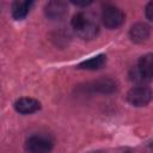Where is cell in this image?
<instances>
[{
    "instance_id": "6da1fadb",
    "label": "cell",
    "mask_w": 153,
    "mask_h": 153,
    "mask_svg": "<svg viewBox=\"0 0 153 153\" xmlns=\"http://www.w3.org/2000/svg\"><path fill=\"white\" fill-rule=\"evenodd\" d=\"M71 25L82 39H92L99 32V25L94 17L87 12H78L73 16Z\"/></svg>"
},
{
    "instance_id": "7a4b0ae2",
    "label": "cell",
    "mask_w": 153,
    "mask_h": 153,
    "mask_svg": "<svg viewBox=\"0 0 153 153\" xmlns=\"http://www.w3.org/2000/svg\"><path fill=\"white\" fill-rule=\"evenodd\" d=\"M54 147V140L48 134H33L25 141V151L27 153H50Z\"/></svg>"
},
{
    "instance_id": "3957f363",
    "label": "cell",
    "mask_w": 153,
    "mask_h": 153,
    "mask_svg": "<svg viewBox=\"0 0 153 153\" xmlns=\"http://www.w3.org/2000/svg\"><path fill=\"white\" fill-rule=\"evenodd\" d=\"M102 22L108 29H117L124 23V13L114 5H106L102 11Z\"/></svg>"
},
{
    "instance_id": "277c9868",
    "label": "cell",
    "mask_w": 153,
    "mask_h": 153,
    "mask_svg": "<svg viewBox=\"0 0 153 153\" xmlns=\"http://www.w3.org/2000/svg\"><path fill=\"white\" fill-rule=\"evenodd\" d=\"M153 99V91L143 85L131 87L127 93V100L134 106H145Z\"/></svg>"
},
{
    "instance_id": "5b68a950",
    "label": "cell",
    "mask_w": 153,
    "mask_h": 153,
    "mask_svg": "<svg viewBox=\"0 0 153 153\" xmlns=\"http://www.w3.org/2000/svg\"><path fill=\"white\" fill-rule=\"evenodd\" d=\"M67 4L61 0H53L49 1L44 6V13L47 18L51 20H60L67 14Z\"/></svg>"
},
{
    "instance_id": "8992f818",
    "label": "cell",
    "mask_w": 153,
    "mask_h": 153,
    "mask_svg": "<svg viewBox=\"0 0 153 153\" xmlns=\"http://www.w3.org/2000/svg\"><path fill=\"white\" fill-rule=\"evenodd\" d=\"M87 90L91 92H98V93H112L117 88V84L111 78H100L97 80L91 81L86 86Z\"/></svg>"
},
{
    "instance_id": "52a82bcc",
    "label": "cell",
    "mask_w": 153,
    "mask_h": 153,
    "mask_svg": "<svg viewBox=\"0 0 153 153\" xmlns=\"http://www.w3.org/2000/svg\"><path fill=\"white\" fill-rule=\"evenodd\" d=\"M14 109L17 112H19L22 115H29V114H33V112L38 111L41 109V103L35 98L23 97V98H19L18 100H16Z\"/></svg>"
},
{
    "instance_id": "ba28073f",
    "label": "cell",
    "mask_w": 153,
    "mask_h": 153,
    "mask_svg": "<svg viewBox=\"0 0 153 153\" xmlns=\"http://www.w3.org/2000/svg\"><path fill=\"white\" fill-rule=\"evenodd\" d=\"M151 29L145 23H136L129 30V37L134 43H142L148 39Z\"/></svg>"
},
{
    "instance_id": "9c48e42d",
    "label": "cell",
    "mask_w": 153,
    "mask_h": 153,
    "mask_svg": "<svg viewBox=\"0 0 153 153\" xmlns=\"http://www.w3.org/2000/svg\"><path fill=\"white\" fill-rule=\"evenodd\" d=\"M137 71L146 80L153 78V53H148L139 59Z\"/></svg>"
},
{
    "instance_id": "30bf717a",
    "label": "cell",
    "mask_w": 153,
    "mask_h": 153,
    "mask_svg": "<svg viewBox=\"0 0 153 153\" xmlns=\"http://www.w3.org/2000/svg\"><path fill=\"white\" fill-rule=\"evenodd\" d=\"M33 5V1H29V0H24V1H14L13 5H12V17L16 19V20H22L24 19L31 7Z\"/></svg>"
},
{
    "instance_id": "8fae6325",
    "label": "cell",
    "mask_w": 153,
    "mask_h": 153,
    "mask_svg": "<svg viewBox=\"0 0 153 153\" xmlns=\"http://www.w3.org/2000/svg\"><path fill=\"white\" fill-rule=\"evenodd\" d=\"M106 63V56L104 54H99L97 56H93L88 60H85L82 61L78 68L80 69H87V71H96V69H99L102 67H104V65Z\"/></svg>"
},
{
    "instance_id": "7c38bea8",
    "label": "cell",
    "mask_w": 153,
    "mask_h": 153,
    "mask_svg": "<svg viewBox=\"0 0 153 153\" xmlns=\"http://www.w3.org/2000/svg\"><path fill=\"white\" fill-rule=\"evenodd\" d=\"M145 14H146V17H147L148 20L153 22V1H151V2H148V4L146 5Z\"/></svg>"
},
{
    "instance_id": "4fadbf2b",
    "label": "cell",
    "mask_w": 153,
    "mask_h": 153,
    "mask_svg": "<svg viewBox=\"0 0 153 153\" xmlns=\"http://www.w3.org/2000/svg\"><path fill=\"white\" fill-rule=\"evenodd\" d=\"M91 153H102V152H99V151H97V152H91Z\"/></svg>"
},
{
    "instance_id": "5bb4252c",
    "label": "cell",
    "mask_w": 153,
    "mask_h": 153,
    "mask_svg": "<svg viewBox=\"0 0 153 153\" xmlns=\"http://www.w3.org/2000/svg\"><path fill=\"white\" fill-rule=\"evenodd\" d=\"M122 153H129V152H122Z\"/></svg>"
}]
</instances>
